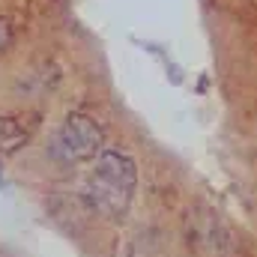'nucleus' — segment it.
<instances>
[{"mask_svg":"<svg viewBox=\"0 0 257 257\" xmlns=\"http://www.w3.org/2000/svg\"><path fill=\"white\" fill-rule=\"evenodd\" d=\"M138 192V165L135 159L123 153V150H114V147H105L90 171V180H87V200L90 206L111 218V221H120L128 212L132 200Z\"/></svg>","mask_w":257,"mask_h":257,"instance_id":"obj_1","label":"nucleus"},{"mask_svg":"<svg viewBox=\"0 0 257 257\" xmlns=\"http://www.w3.org/2000/svg\"><path fill=\"white\" fill-rule=\"evenodd\" d=\"M102 150H105V132L84 111H72L51 138V156L63 165L99 159Z\"/></svg>","mask_w":257,"mask_h":257,"instance_id":"obj_2","label":"nucleus"},{"mask_svg":"<svg viewBox=\"0 0 257 257\" xmlns=\"http://www.w3.org/2000/svg\"><path fill=\"white\" fill-rule=\"evenodd\" d=\"M39 126V114H6L0 117V153L15 156Z\"/></svg>","mask_w":257,"mask_h":257,"instance_id":"obj_3","label":"nucleus"},{"mask_svg":"<svg viewBox=\"0 0 257 257\" xmlns=\"http://www.w3.org/2000/svg\"><path fill=\"white\" fill-rule=\"evenodd\" d=\"M9 45H12V27L6 18H0V57L9 51Z\"/></svg>","mask_w":257,"mask_h":257,"instance_id":"obj_4","label":"nucleus"},{"mask_svg":"<svg viewBox=\"0 0 257 257\" xmlns=\"http://www.w3.org/2000/svg\"><path fill=\"white\" fill-rule=\"evenodd\" d=\"M0 189H6V180H3V174H0Z\"/></svg>","mask_w":257,"mask_h":257,"instance_id":"obj_5","label":"nucleus"}]
</instances>
